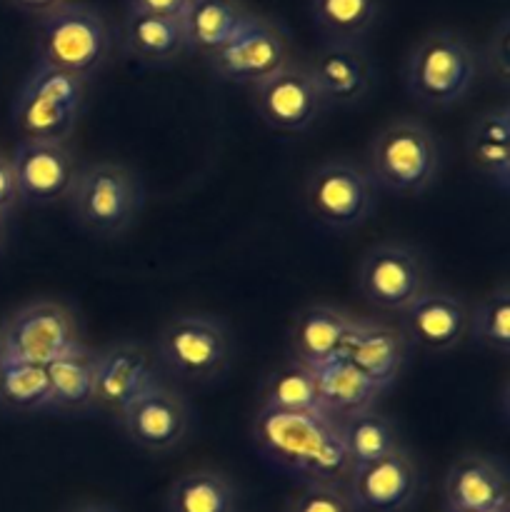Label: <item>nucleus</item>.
<instances>
[{"mask_svg": "<svg viewBox=\"0 0 510 512\" xmlns=\"http://www.w3.org/2000/svg\"><path fill=\"white\" fill-rule=\"evenodd\" d=\"M255 448L268 463L305 485H348L353 460L340 423L325 413H288L263 408L250 425Z\"/></svg>", "mask_w": 510, "mask_h": 512, "instance_id": "f257e3e1", "label": "nucleus"}, {"mask_svg": "<svg viewBox=\"0 0 510 512\" xmlns=\"http://www.w3.org/2000/svg\"><path fill=\"white\" fill-rule=\"evenodd\" d=\"M113 48V28L93 5L70 0L38 18L35 63L63 70L83 83L93 80L103 70Z\"/></svg>", "mask_w": 510, "mask_h": 512, "instance_id": "f03ea898", "label": "nucleus"}, {"mask_svg": "<svg viewBox=\"0 0 510 512\" xmlns=\"http://www.w3.org/2000/svg\"><path fill=\"white\" fill-rule=\"evenodd\" d=\"M480 73L478 50L453 30H433L413 45L403 63L405 93L423 108L460 103Z\"/></svg>", "mask_w": 510, "mask_h": 512, "instance_id": "7ed1b4c3", "label": "nucleus"}, {"mask_svg": "<svg viewBox=\"0 0 510 512\" xmlns=\"http://www.w3.org/2000/svg\"><path fill=\"white\" fill-rule=\"evenodd\" d=\"M438 170V140L425 125L415 120H395L385 125L368 148L365 173L388 193H425L438 178Z\"/></svg>", "mask_w": 510, "mask_h": 512, "instance_id": "20e7f679", "label": "nucleus"}, {"mask_svg": "<svg viewBox=\"0 0 510 512\" xmlns=\"http://www.w3.org/2000/svg\"><path fill=\"white\" fill-rule=\"evenodd\" d=\"M68 200L75 220L85 230L95 235H118L138 218L143 188L123 165L93 163L78 170Z\"/></svg>", "mask_w": 510, "mask_h": 512, "instance_id": "39448f33", "label": "nucleus"}, {"mask_svg": "<svg viewBox=\"0 0 510 512\" xmlns=\"http://www.w3.org/2000/svg\"><path fill=\"white\" fill-rule=\"evenodd\" d=\"M78 348H83L78 320L53 300L23 305L0 325V360L5 363L50 365Z\"/></svg>", "mask_w": 510, "mask_h": 512, "instance_id": "423d86ee", "label": "nucleus"}, {"mask_svg": "<svg viewBox=\"0 0 510 512\" xmlns=\"http://www.w3.org/2000/svg\"><path fill=\"white\" fill-rule=\"evenodd\" d=\"M158 360L183 383H213L228 370L230 335L208 315H175L158 333Z\"/></svg>", "mask_w": 510, "mask_h": 512, "instance_id": "0eeeda50", "label": "nucleus"}, {"mask_svg": "<svg viewBox=\"0 0 510 512\" xmlns=\"http://www.w3.org/2000/svg\"><path fill=\"white\" fill-rule=\"evenodd\" d=\"M303 200L315 223L330 230H353L373 213L375 183L358 165L328 160L308 175Z\"/></svg>", "mask_w": 510, "mask_h": 512, "instance_id": "6e6552de", "label": "nucleus"}, {"mask_svg": "<svg viewBox=\"0 0 510 512\" xmlns=\"http://www.w3.org/2000/svg\"><path fill=\"white\" fill-rule=\"evenodd\" d=\"M358 290L365 303L383 313H403L428 290L420 255L400 243H378L360 258Z\"/></svg>", "mask_w": 510, "mask_h": 512, "instance_id": "1a4fd4ad", "label": "nucleus"}, {"mask_svg": "<svg viewBox=\"0 0 510 512\" xmlns=\"http://www.w3.org/2000/svg\"><path fill=\"white\" fill-rule=\"evenodd\" d=\"M205 60L220 80L250 88L290 63V43L278 25L250 15L233 40Z\"/></svg>", "mask_w": 510, "mask_h": 512, "instance_id": "9d476101", "label": "nucleus"}, {"mask_svg": "<svg viewBox=\"0 0 510 512\" xmlns=\"http://www.w3.org/2000/svg\"><path fill=\"white\" fill-rule=\"evenodd\" d=\"M250 98L260 120L268 128L283 130V133L308 130L325 108L308 68L295 65L293 60L278 73L250 85Z\"/></svg>", "mask_w": 510, "mask_h": 512, "instance_id": "9b49d317", "label": "nucleus"}, {"mask_svg": "<svg viewBox=\"0 0 510 512\" xmlns=\"http://www.w3.org/2000/svg\"><path fill=\"white\" fill-rule=\"evenodd\" d=\"M158 368L148 350L138 343H120L95 353V405L93 408L123 415L140 395L158 388Z\"/></svg>", "mask_w": 510, "mask_h": 512, "instance_id": "f8f14e48", "label": "nucleus"}, {"mask_svg": "<svg viewBox=\"0 0 510 512\" xmlns=\"http://www.w3.org/2000/svg\"><path fill=\"white\" fill-rule=\"evenodd\" d=\"M345 490L355 510L403 512L418 498V465L405 450L395 448L373 463L355 465Z\"/></svg>", "mask_w": 510, "mask_h": 512, "instance_id": "ddd939ff", "label": "nucleus"}, {"mask_svg": "<svg viewBox=\"0 0 510 512\" xmlns=\"http://www.w3.org/2000/svg\"><path fill=\"white\" fill-rule=\"evenodd\" d=\"M10 168L18 203L25 205H53L68 198L80 170L68 145L35 140H20Z\"/></svg>", "mask_w": 510, "mask_h": 512, "instance_id": "4468645a", "label": "nucleus"}, {"mask_svg": "<svg viewBox=\"0 0 510 512\" xmlns=\"http://www.w3.org/2000/svg\"><path fill=\"white\" fill-rule=\"evenodd\" d=\"M123 433L133 445L148 453H168L183 443L190 428V408L178 393L165 385L140 395L118 418Z\"/></svg>", "mask_w": 510, "mask_h": 512, "instance_id": "2eb2a0df", "label": "nucleus"}, {"mask_svg": "<svg viewBox=\"0 0 510 512\" xmlns=\"http://www.w3.org/2000/svg\"><path fill=\"white\" fill-rule=\"evenodd\" d=\"M400 315V333L408 345L428 350V353H448L468 333L470 308L450 293L425 290Z\"/></svg>", "mask_w": 510, "mask_h": 512, "instance_id": "dca6fc26", "label": "nucleus"}, {"mask_svg": "<svg viewBox=\"0 0 510 512\" xmlns=\"http://www.w3.org/2000/svg\"><path fill=\"white\" fill-rule=\"evenodd\" d=\"M510 503V480L503 465L488 455H460L443 483V508L495 512Z\"/></svg>", "mask_w": 510, "mask_h": 512, "instance_id": "f3484780", "label": "nucleus"}, {"mask_svg": "<svg viewBox=\"0 0 510 512\" xmlns=\"http://www.w3.org/2000/svg\"><path fill=\"white\" fill-rule=\"evenodd\" d=\"M340 355L383 393L400 378L408 355V340L393 325L355 318Z\"/></svg>", "mask_w": 510, "mask_h": 512, "instance_id": "a211bd4d", "label": "nucleus"}, {"mask_svg": "<svg viewBox=\"0 0 510 512\" xmlns=\"http://www.w3.org/2000/svg\"><path fill=\"white\" fill-rule=\"evenodd\" d=\"M305 68L325 105L358 103L373 85V65L353 43H325Z\"/></svg>", "mask_w": 510, "mask_h": 512, "instance_id": "6ab92c4d", "label": "nucleus"}, {"mask_svg": "<svg viewBox=\"0 0 510 512\" xmlns=\"http://www.w3.org/2000/svg\"><path fill=\"white\" fill-rule=\"evenodd\" d=\"M355 318L330 305H308L290 323V353L305 368H318L343 353Z\"/></svg>", "mask_w": 510, "mask_h": 512, "instance_id": "aec40b11", "label": "nucleus"}, {"mask_svg": "<svg viewBox=\"0 0 510 512\" xmlns=\"http://www.w3.org/2000/svg\"><path fill=\"white\" fill-rule=\"evenodd\" d=\"M465 155L475 173L488 178L500 193L510 188V110L508 103L488 108L470 123Z\"/></svg>", "mask_w": 510, "mask_h": 512, "instance_id": "412c9836", "label": "nucleus"}, {"mask_svg": "<svg viewBox=\"0 0 510 512\" xmlns=\"http://www.w3.org/2000/svg\"><path fill=\"white\" fill-rule=\"evenodd\" d=\"M120 43L130 58L143 65H153V68L175 63L188 50L183 20L165 18V15L128 13V10H125L123 25H120Z\"/></svg>", "mask_w": 510, "mask_h": 512, "instance_id": "4be33fe9", "label": "nucleus"}, {"mask_svg": "<svg viewBox=\"0 0 510 512\" xmlns=\"http://www.w3.org/2000/svg\"><path fill=\"white\" fill-rule=\"evenodd\" d=\"M310 370H313L315 388H318L320 408L330 418L343 420L373 410L380 390L343 355Z\"/></svg>", "mask_w": 510, "mask_h": 512, "instance_id": "5701e85b", "label": "nucleus"}, {"mask_svg": "<svg viewBox=\"0 0 510 512\" xmlns=\"http://www.w3.org/2000/svg\"><path fill=\"white\" fill-rule=\"evenodd\" d=\"M250 10L240 0H190L183 13L185 45L203 58L223 48L248 23Z\"/></svg>", "mask_w": 510, "mask_h": 512, "instance_id": "b1692460", "label": "nucleus"}, {"mask_svg": "<svg viewBox=\"0 0 510 512\" xmlns=\"http://www.w3.org/2000/svg\"><path fill=\"white\" fill-rule=\"evenodd\" d=\"M48 368L50 405L55 413H85L95 405V353L78 348L53 360Z\"/></svg>", "mask_w": 510, "mask_h": 512, "instance_id": "393cba45", "label": "nucleus"}, {"mask_svg": "<svg viewBox=\"0 0 510 512\" xmlns=\"http://www.w3.org/2000/svg\"><path fill=\"white\" fill-rule=\"evenodd\" d=\"M80 110L73 105H58L50 100L35 98V95L20 93L13 100V128L18 130L20 140H35V143H65L75 130Z\"/></svg>", "mask_w": 510, "mask_h": 512, "instance_id": "a878e982", "label": "nucleus"}, {"mask_svg": "<svg viewBox=\"0 0 510 512\" xmlns=\"http://www.w3.org/2000/svg\"><path fill=\"white\" fill-rule=\"evenodd\" d=\"M168 512H238V488L215 470H193L170 485Z\"/></svg>", "mask_w": 510, "mask_h": 512, "instance_id": "bb28decb", "label": "nucleus"}, {"mask_svg": "<svg viewBox=\"0 0 510 512\" xmlns=\"http://www.w3.org/2000/svg\"><path fill=\"white\" fill-rule=\"evenodd\" d=\"M383 0H310V15L325 43H353L378 23Z\"/></svg>", "mask_w": 510, "mask_h": 512, "instance_id": "cd10ccee", "label": "nucleus"}, {"mask_svg": "<svg viewBox=\"0 0 510 512\" xmlns=\"http://www.w3.org/2000/svg\"><path fill=\"white\" fill-rule=\"evenodd\" d=\"M260 400H263V408L288 410V413H323L313 370L305 368L303 363L293 358L288 363L278 365L265 378Z\"/></svg>", "mask_w": 510, "mask_h": 512, "instance_id": "c85d7f7f", "label": "nucleus"}, {"mask_svg": "<svg viewBox=\"0 0 510 512\" xmlns=\"http://www.w3.org/2000/svg\"><path fill=\"white\" fill-rule=\"evenodd\" d=\"M0 405L10 413H38L50 405V380L45 365L0 360Z\"/></svg>", "mask_w": 510, "mask_h": 512, "instance_id": "c756f323", "label": "nucleus"}, {"mask_svg": "<svg viewBox=\"0 0 510 512\" xmlns=\"http://www.w3.org/2000/svg\"><path fill=\"white\" fill-rule=\"evenodd\" d=\"M340 433H343V443L348 448L350 460L355 465L373 463V460L383 458V455L393 453L398 448V435L390 420H385L383 415L373 413H358L350 415V418L338 420Z\"/></svg>", "mask_w": 510, "mask_h": 512, "instance_id": "7c9ffc66", "label": "nucleus"}, {"mask_svg": "<svg viewBox=\"0 0 510 512\" xmlns=\"http://www.w3.org/2000/svg\"><path fill=\"white\" fill-rule=\"evenodd\" d=\"M468 330L473 340L485 350L498 355H510V288L500 285L485 295L470 313Z\"/></svg>", "mask_w": 510, "mask_h": 512, "instance_id": "2f4dec72", "label": "nucleus"}, {"mask_svg": "<svg viewBox=\"0 0 510 512\" xmlns=\"http://www.w3.org/2000/svg\"><path fill=\"white\" fill-rule=\"evenodd\" d=\"M20 93L35 95V98L50 100L58 105H73V108H83L85 100V83L75 75L63 73L50 65L33 63V70L28 78L20 85Z\"/></svg>", "mask_w": 510, "mask_h": 512, "instance_id": "473e14b6", "label": "nucleus"}, {"mask_svg": "<svg viewBox=\"0 0 510 512\" xmlns=\"http://www.w3.org/2000/svg\"><path fill=\"white\" fill-rule=\"evenodd\" d=\"M480 65L488 68V73L493 75L495 83L508 93L510 85V20L508 15L498 20V25L490 33L488 45H485V53H478Z\"/></svg>", "mask_w": 510, "mask_h": 512, "instance_id": "72a5a7b5", "label": "nucleus"}, {"mask_svg": "<svg viewBox=\"0 0 510 512\" xmlns=\"http://www.w3.org/2000/svg\"><path fill=\"white\" fill-rule=\"evenodd\" d=\"M288 512H355L348 490L338 485H305Z\"/></svg>", "mask_w": 510, "mask_h": 512, "instance_id": "f704fd0d", "label": "nucleus"}, {"mask_svg": "<svg viewBox=\"0 0 510 512\" xmlns=\"http://www.w3.org/2000/svg\"><path fill=\"white\" fill-rule=\"evenodd\" d=\"M190 0H125L128 13L145 15H165V18H183Z\"/></svg>", "mask_w": 510, "mask_h": 512, "instance_id": "c9c22d12", "label": "nucleus"}, {"mask_svg": "<svg viewBox=\"0 0 510 512\" xmlns=\"http://www.w3.org/2000/svg\"><path fill=\"white\" fill-rule=\"evenodd\" d=\"M15 203H18V190H15L13 168L10 160L0 158V213L5 215Z\"/></svg>", "mask_w": 510, "mask_h": 512, "instance_id": "e433bc0d", "label": "nucleus"}, {"mask_svg": "<svg viewBox=\"0 0 510 512\" xmlns=\"http://www.w3.org/2000/svg\"><path fill=\"white\" fill-rule=\"evenodd\" d=\"M15 10L25 15H33V18H43L50 10L60 8V5L70 3V0H8Z\"/></svg>", "mask_w": 510, "mask_h": 512, "instance_id": "4c0bfd02", "label": "nucleus"}, {"mask_svg": "<svg viewBox=\"0 0 510 512\" xmlns=\"http://www.w3.org/2000/svg\"><path fill=\"white\" fill-rule=\"evenodd\" d=\"M65 512H118V510L110 508V505H100V503H75V505H70Z\"/></svg>", "mask_w": 510, "mask_h": 512, "instance_id": "58836bf2", "label": "nucleus"}, {"mask_svg": "<svg viewBox=\"0 0 510 512\" xmlns=\"http://www.w3.org/2000/svg\"><path fill=\"white\" fill-rule=\"evenodd\" d=\"M3 235H5V220H3V213H0V243H3Z\"/></svg>", "mask_w": 510, "mask_h": 512, "instance_id": "ea45409f", "label": "nucleus"}, {"mask_svg": "<svg viewBox=\"0 0 510 512\" xmlns=\"http://www.w3.org/2000/svg\"><path fill=\"white\" fill-rule=\"evenodd\" d=\"M495 512H510V503H508V505H503V508H498Z\"/></svg>", "mask_w": 510, "mask_h": 512, "instance_id": "a19ab883", "label": "nucleus"}, {"mask_svg": "<svg viewBox=\"0 0 510 512\" xmlns=\"http://www.w3.org/2000/svg\"><path fill=\"white\" fill-rule=\"evenodd\" d=\"M443 512H470V510H450V508H443Z\"/></svg>", "mask_w": 510, "mask_h": 512, "instance_id": "79ce46f5", "label": "nucleus"}]
</instances>
